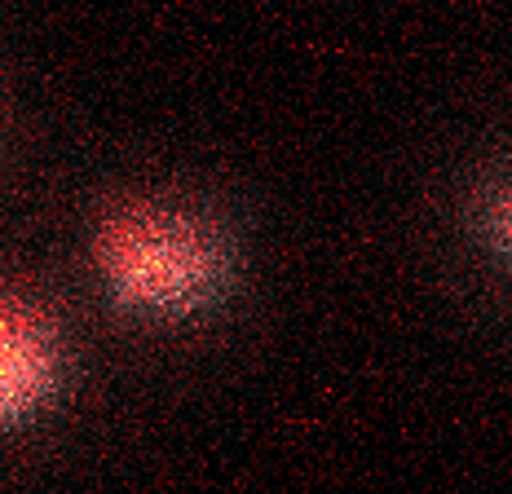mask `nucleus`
Instances as JSON below:
<instances>
[{
  "mask_svg": "<svg viewBox=\"0 0 512 494\" xmlns=\"http://www.w3.org/2000/svg\"><path fill=\"white\" fill-rule=\"evenodd\" d=\"M98 270L115 305L151 318H190L221 296L230 256L208 221L146 208L106 221Z\"/></svg>",
  "mask_w": 512,
  "mask_h": 494,
  "instance_id": "obj_1",
  "label": "nucleus"
},
{
  "mask_svg": "<svg viewBox=\"0 0 512 494\" xmlns=\"http://www.w3.org/2000/svg\"><path fill=\"white\" fill-rule=\"evenodd\" d=\"M58 345L40 314L0 300V428H23L58 393Z\"/></svg>",
  "mask_w": 512,
  "mask_h": 494,
  "instance_id": "obj_2",
  "label": "nucleus"
},
{
  "mask_svg": "<svg viewBox=\"0 0 512 494\" xmlns=\"http://www.w3.org/2000/svg\"><path fill=\"white\" fill-rule=\"evenodd\" d=\"M482 221H486V234H490V243H495V252L512 265V177L490 195Z\"/></svg>",
  "mask_w": 512,
  "mask_h": 494,
  "instance_id": "obj_3",
  "label": "nucleus"
}]
</instances>
